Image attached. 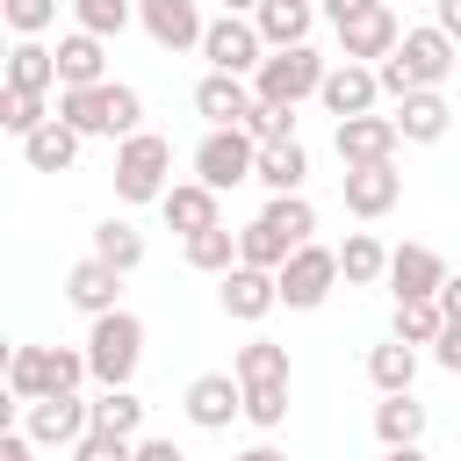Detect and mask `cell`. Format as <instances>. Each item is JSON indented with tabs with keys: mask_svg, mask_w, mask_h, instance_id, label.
Here are the masks:
<instances>
[{
	"mask_svg": "<svg viewBox=\"0 0 461 461\" xmlns=\"http://www.w3.org/2000/svg\"><path fill=\"white\" fill-rule=\"evenodd\" d=\"M58 122H72L79 137H137V122H144V101H137V86H122V79H101V86H58Z\"/></svg>",
	"mask_w": 461,
	"mask_h": 461,
	"instance_id": "1",
	"label": "cell"
},
{
	"mask_svg": "<svg viewBox=\"0 0 461 461\" xmlns=\"http://www.w3.org/2000/svg\"><path fill=\"white\" fill-rule=\"evenodd\" d=\"M137 360H144V317H137V310L94 317V331H86V367H94V382H101V389H130Z\"/></svg>",
	"mask_w": 461,
	"mask_h": 461,
	"instance_id": "2",
	"label": "cell"
},
{
	"mask_svg": "<svg viewBox=\"0 0 461 461\" xmlns=\"http://www.w3.org/2000/svg\"><path fill=\"white\" fill-rule=\"evenodd\" d=\"M173 173V144L158 130H137L115 144V202H166V180Z\"/></svg>",
	"mask_w": 461,
	"mask_h": 461,
	"instance_id": "3",
	"label": "cell"
},
{
	"mask_svg": "<svg viewBox=\"0 0 461 461\" xmlns=\"http://www.w3.org/2000/svg\"><path fill=\"white\" fill-rule=\"evenodd\" d=\"M324 72H331V65H324L310 43H295V50H267V65L252 72V94L274 101V108H295V101L324 94Z\"/></svg>",
	"mask_w": 461,
	"mask_h": 461,
	"instance_id": "4",
	"label": "cell"
},
{
	"mask_svg": "<svg viewBox=\"0 0 461 461\" xmlns=\"http://www.w3.org/2000/svg\"><path fill=\"white\" fill-rule=\"evenodd\" d=\"M194 180L202 187H245V180H259V144L245 137V130H209L202 144H194Z\"/></svg>",
	"mask_w": 461,
	"mask_h": 461,
	"instance_id": "5",
	"label": "cell"
},
{
	"mask_svg": "<svg viewBox=\"0 0 461 461\" xmlns=\"http://www.w3.org/2000/svg\"><path fill=\"white\" fill-rule=\"evenodd\" d=\"M202 58L209 72H230V79H252L267 65V36L252 29V14H216L209 36H202Z\"/></svg>",
	"mask_w": 461,
	"mask_h": 461,
	"instance_id": "6",
	"label": "cell"
},
{
	"mask_svg": "<svg viewBox=\"0 0 461 461\" xmlns=\"http://www.w3.org/2000/svg\"><path fill=\"white\" fill-rule=\"evenodd\" d=\"M274 281H281V303H288V310H317L346 274H339V252L310 238V245H295V252H288V267H281Z\"/></svg>",
	"mask_w": 461,
	"mask_h": 461,
	"instance_id": "7",
	"label": "cell"
},
{
	"mask_svg": "<svg viewBox=\"0 0 461 461\" xmlns=\"http://www.w3.org/2000/svg\"><path fill=\"white\" fill-rule=\"evenodd\" d=\"M396 72H403V86L418 94V86H447V72H454V36L439 29V22H425V29H403V43H396V58H389Z\"/></svg>",
	"mask_w": 461,
	"mask_h": 461,
	"instance_id": "8",
	"label": "cell"
},
{
	"mask_svg": "<svg viewBox=\"0 0 461 461\" xmlns=\"http://www.w3.org/2000/svg\"><path fill=\"white\" fill-rule=\"evenodd\" d=\"M22 432L36 439V447H79L86 432H94V403H79V396H43V403H22Z\"/></svg>",
	"mask_w": 461,
	"mask_h": 461,
	"instance_id": "9",
	"label": "cell"
},
{
	"mask_svg": "<svg viewBox=\"0 0 461 461\" xmlns=\"http://www.w3.org/2000/svg\"><path fill=\"white\" fill-rule=\"evenodd\" d=\"M137 22H144V36L158 43V50H202V36H209V22H202V0H137Z\"/></svg>",
	"mask_w": 461,
	"mask_h": 461,
	"instance_id": "10",
	"label": "cell"
},
{
	"mask_svg": "<svg viewBox=\"0 0 461 461\" xmlns=\"http://www.w3.org/2000/svg\"><path fill=\"white\" fill-rule=\"evenodd\" d=\"M180 411H187L194 432H223L230 418H245V382L238 375H194L187 396H180Z\"/></svg>",
	"mask_w": 461,
	"mask_h": 461,
	"instance_id": "11",
	"label": "cell"
},
{
	"mask_svg": "<svg viewBox=\"0 0 461 461\" xmlns=\"http://www.w3.org/2000/svg\"><path fill=\"white\" fill-rule=\"evenodd\" d=\"M252 108H259L252 79H230V72H202V79H194V115H202L209 130H245Z\"/></svg>",
	"mask_w": 461,
	"mask_h": 461,
	"instance_id": "12",
	"label": "cell"
},
{
	"mask_svg": "<svg viewBox=\"0 0 461 461\" xmlns=\"http://www.w3.org/2000/svg\"><path fill=\"white\" fill-rule=\"evenodd\" d=\"M447 288V259L432 245H396L389 252V295L396 303H439Z\"/></svg>",
	"mask_w": 461,
	"mask_h": 461,
	"instance_id": "13",
	"label": "cell"
},
{
	"mask_svg": "<svg viewBox=\"0 0 461 461\" xmlns=\"http://www.w3.org/2000/svg\"><path fill=\"white\" fill-rule=\"evenodd\" d=\"M324 115H339V122H353V115H375V101H382V79H375V65H353V58H339L331 72H324Z\"/></svg>",
	"mask_w": 461,
	"mask_h": 461,
	"instance_id": "14",
	"label": "cell"
},
{
	"mask_svg": "<svg viewBox=\"0 0 461 461\" xmlns=\"http://www.w3.org/2000/svg\"><path fill=\"white\" fill-rule=\"evenodd\" d=\"M331 144H339V166H389L403 130H396V115H353V122H339Z\"/></svg>",
	"mask_w": 461,
	"mask_h": 461,
	"instance_id": "15",
	"label": "cell"
},
{
	"mask_svg": "<svg viewBox=\"0 0 461 461\" xmlns=\"http://www.w3.org/2000/svg\"><path fill=\"white\" fill-rule=\"evenodd\" d=\"M396 43H403V22L389 7H367L339 29V58H353V65H382V58H396Z\"/></svg>",
	"mask_w": 461,
	"mask_h": 461,
	"instance_id": "16",
	"label": "cell"
},
{
	"mask_svg": "<svg viewBox=\"0 0 461 461\" xmlns=\"http://www.w3.org/2000/svg\"><path fill=\"white\" fill-rule=\"evenodd\" d=\"M216 295H223V317H238V324H259L267 310H281V281L267 267H230Z\"/></svg>",
	"mask_w": 461,
	"mask_h": 461,
	"instance_id": "17",
	"label": "cell"
},
{
	"mask_svg": "<svg viewBox=\"0 0 461 461\" xmlns=\"http://www.w3.org/2000/svg\"><path fill=\"white\" fill-rule=\"evenodd\" d=\"M396 202H403V173H396V158H389V166H346V209H353V216L375 223V216H389Z\"/></svg>",
	"mask_w": 461,
	"mask_h": 461,
	"instance_id": "18",
	"label": "cell"
},
{
	"mask_svg": "<svg viewBox=\"0 0 461 461\" xmlns=\"http://www.w3.org/2000/svg\"><path fill=\"white\" fill-rule=\"evenodd\" d=\"M115 295H122V274H115L108 259H94V252H86V259L65 274V303H72V310H86V317H108V310H122Z\"/></svg>",
	"mask_w": 461,
	"mask_h": 461,
	"instance_id": "19",
	"label": "cell"
},
{
	"mask_svg": "<svg viewBox=\"0 0 461 461\" xmlns=\"http://www.w3.org/2000/svg\"><path fill=\"white\" fill-rule=\"evenodd\" d=\"M158 216H166L180 238H194V230H216V223H223L216 187H202V180H173V187H166V202H158Z\"/></svg>",
	"mask_w": 461,
	"mask_h": 461,
	"instance_id": "20",
	"label": "cell"
},
{
	"mask_svg": "<svg viewBox=\"0 0 461 461\" xmlns=\"http://www.w3.org/2000/svg\"><path fill=\"white\" fill-rule=\"evenodd\" d=\"M447 122H454V108H447L439 86H418V94L396 101V130H403V144H439Z\"/></svg>",
	"mask_w": 461,
	"mask_h": 461,
	"instance_id": "21",
	"label": "cell"
},
{
	"mask_svg": "<svg viewBox=\"0 0 461 461\" xmlns=\"http://www.w3.org/2000/svg\"><path fill=\"white\" fill-rule=\"evenodd\" d=\"M310 22H317V0H267V7L252 14V29L267 36V50H295V43H310Z\"/></svg>",
	"mask_w": 461,
	"mask_h": 461,
	"instance_id": "22",
	"label": "cell"
},
{
	"mask_svg": "<svg viewBox=\"0 0 461 461\" xmlns=\"http://www.w3.org/2000/svg\"><path fill=\"white\" fill-rule=\"evenodd\" d=\"M303 180H310V151H303V137H288V144H259V187H267V194H303Z\"/></svg>",
	"mask_w": 461,
	"mask_h": 461,
	"instance_id": "23",
	"label": "cell"
},
{
	"mask_svg": "<svg viewBox=\"0 0 461 461\" xmlns=\"http://www.w3.org/2000/svg\"><path fill=\"white\" fill-rule=\"evenodd\" d=\"M339 274H346V288H375V281H389V245H382L375 230H346V245H339Z\"/></svg>",
	"mask_w": 461,
	"mask_h": 461,
	"instance_id": "24",
	"label": "cell"
},
{
	"mask_svg": "<svg viewBox=\"0 0 461 461\" xmlns=\"http://www.w3.org/2000/svg\"><path fill=\"white\" fill-rule=\"evenodd\" d=\"M22 158H29L36 173H72V158H79V130L50 115L36 137H22Z\"/></svg>",
	"mask_w": 461,
	"mask_h": 461,
	"instance_id": "25",
	"label": "cell"
},
{
	"mask_svg": "<svg viewBox=\"0 0 461 461\" xmlns=\"http://www.w3.org/2000/svg\"><path fill=\"white\" fill-rule=\"evenodd\" d=\"M375 439L382 447H418L425 439V403L403 389V396H382L375 403Z\"/></svg>",
	"mask_w": 461,
	"mask_h": 461,
	"instance_id": "26",
	"label": "cell"
},
{
	"mask_svg": "<svg viewBox=\"0 0 461 461\" xmlns=\"http://www.w3.org/2000/svg\"><path fill=\"white\" fill-rule=\"evenodd\" d=\"M367 382H375L382 396H403V389L418 382V346H403V339H382V346L367 353Z\"/></svg>",
	"mask_w": 461,
	"mask_h": 461,
	"instance_id": "27",
	"label": "cell"
},
{
	"mask_svg": "<svg viewBox=\"0 0 461 461\" xmlns=\"http://www.w3.org/2000/svg\"><path fill=\"white\" fill-rule=\"evenodd\" d=\"M7 396L14 403H43L50 396V346H14L7 353Z\"/></svg>",
	"mask_w": 461,
	"mask_h": 461,
	"instance_id": "28",
	"label": "cell"
},
{
	"mask_svg": "<svg viewBox=\"0 0 461 461\" xmlns=\"http://www.w3.org/2000/svg\"><path fill=\"white\" fill-rule=\"evenodd\" d=\"M58 86H101V36H58Z\"/></svg>",
	"mask_w": 461,
	"mask_h": 461,
	"instance_id": "29",
	"label": "cell"
},
{
	"mask_svg": "<svg viewBox=\"0 0 461 461\" xmlns=\"http://www.w3.org/2000/svg\"><path fill=\"white\" fill-rule=\"evenodd\" d=\"M7 86H29V94H50L58 86V50H43L36 36H22L7 50Z\"/></svg>",
	"mask_w": 461,
	"mask_h": 461,
	"instance_id": "30",
	"label": "cell"
},
{
	"mask_svg": "<svg viewBox=\"0 0 461 461\" xmlns=\"http://www.w3.org/2000/svg\"><path fill=\"white\" fill-rule=\"evenodd\" d=\"M94 259H108L115 274H137V267H144V230H137V223H122V216L94 223Z\"/></svg>",
	"mask_w": 461,
	"mask_h": 461,
	"instance_id": "31",
	"label": "cell"
},
{
	"mask_svg": "<svg viewBox=\"0 0 461 461\" xmlns=\"http://www.w3.org/2000/svg\"><path fill=\"white\" fill-rule=\"evenodd\" d=\"M94 432L144 439V396H137V389H101V396H94Z\"/></svg>",
	"mask_w": 461,
	"mask_h": 461,
	"instance_id": "32",
	"label": "cell"
},
{
	"mask_svg": "<svg viewBox=\"0 0 461 461\" xmlns=\"http://www.w3.org/2000/svg\"><path fill=\"white\" fill-rule=\"evenodd\" d=\"M288 252H295V245H288L267 216H252V223L238 230V267H267V274H281V267H288Z\"/></svg>",
	"mask_w": 461,
	"mask_h": 461,
	"instance_id": "33",
	"label": "cell"
},
{
	"mask_svg": "<svg viewBox=\"0 0 461 461\" xmlns=\"http://www.w3.org/2000/svg\"><path fill=\"white\" fill-rule=\"evenodd\" d=\"M230 375H238L245 389H259V382H288V346H274V339H245L238 360H230Z\"/></svg>",
	"mask_w": 461,
	"mask_h": 461,
	"instance_id": "34",
	"label": "cell"
},
{
	"mask_svg": "<svg viewBox=\"0 0 461 461\" xmlns=\"http://www.w3.org/2000/svg\"><path fill=\"white\" fill-rule=\"evenodd\" d=\"M187 267L223 281V274L238 267V230H230V223H216V230H194V238H187Z\"/></svg>",
	"mask_w": 461,
	"mask_h": 461,
	"instance_id": "35",
	"label": "cell"
},
{
	"mask_svg": "<svg viewBox=\"0 0 461 461\" xmlns=\"http://www.w3.org/2000/svg\"><path fill=\"white\" fill-rule=\"evenodd\" d=\"M43 122H50L43 94H29V86H7V94H0V130H7V137H36Z\"/></svg>",
	"mask_w": 461,
	"mask_h": 461,
	"instance_id": "36",
	"label": "cell"
},
{
	"mask_svg": "<svg viewBox=\"0 0 461 461\" xmlns=\"http://www.w3.org/2000/svg\"><path fill=\"white\" fill-rule=\"evenodd\" d=\"M288 245H310V230H317V209H310V194H274L267 209H259Z\"/></svg>",
	"mask_w": 461,
	"mask_h": 461,
	"instance_id": "37",
	"label": "cell"
},
{
	"mask_svg": "<svg viewBox=\"0 0 461 461\" xmlns=\"http://www.w3.org/2000/svg\"><path fill=\"white\" fill-rule=\"evenodd\" d=\"M439 331H447L439 303H396V339L403 346H439Z\"/></svg>",
	"mask_w": 461,
	"mask_h": 461,
	"instance_id": "38",
	"label": "cell"
},
{
	"mask_svg": "<svg viewBox=\"0 0 461 461\" xmlns=\"http://www.w3.org/2000/svg\"><path fill=\"white\" fill-rule=\"evenodd\" d=\"M72 14H79L86 36H122L137 22V0H72Z\"/></svg>",
	"mask_w": 461,
	"mask_h": 461,
	"instance_id": "39",
	"label": "cell"
},
{
	"mask_svg": "<svg viewBox=\"0 0 461 461\" xmlns=\"http://www.w3.org/2000/svg\"><path fill=\"white\" fill-rule=\"evenodd\" d=\"M245 137H252V144H288V137H295V108H274V101H259V108L245 115Z\"/></svg>",
	"mask_w": 461,
	"mask_h": 461,
	"instance_id": "40",
	"label": "cell"
},
{
	"mask_svg": "<svg viewBox=\"0 0 461 461\" xmlns=\"http://www.w3.org/2000/svg\"><path fill=\"white\" fill-rule=\"evenodd\" d=\"M245 418H252L259 432H274V425L288 418V382H259V389H245Z\"/></svg>",
	"mask_w": 461,
	"mask_h": 461,
	"instance_id": "41",
	"label": "cell"
},
{
	"mask_svg": "<svg viewBox=\"0 0 461 461\" xmlns=\"http://www.w3.org/2000/svg\"><path fill=\"white\" fill-rule=\"evenodd\" d=\"M0 14H7L14 36H43L58 22V0H0Z\"/></svg>",
	"mask_w": 461,
	"mask_h": 461,
	"instance_id": "42",
	"label": "cell"
},
{
	"mask_svg": "<svg viewBox=\"0 0 461 461\" xmlns=\"http://www.w3.org/2000/svg\"><path fill=\"white\" fill-rule=\"evenodd\" d=\"M72 461H137V439H115V432H86L72 447Z\"/></svg>",
	"mask_w": 461,
	"mask_h": 461,
	"instance_id": "43",
	"label": "cell"
},
{
	"mask_svg": "<svg viewBox=\"0 0 461 461\" xmlns=\"http://www.w3.org/2000/svg\"><path fill=\"white\" fill-rule=\"evenodd\" d=\"M432 360H439L447 375H461V317H447V331H439V346H432Z\"/></svg>",
	"mask_w": 461,
	"mask_h": 461,
	"instance_id": "44",
	"label": "cell"
},
{
	"mask_svg": "<svg viewBox=\"0 0 461 461\" xmlns=\"http://www.w3.org/2000/svg\"><path fill=\"white\" fill-rule=\"evenodd\" d=\"M137 461H187V454H180L173 439H158V432H144V439H137Z\"/></svg>",
	"mask_w": 461,
	"mask_h": 461,
	"instance_id": "45",
	"label": "cell"
},
{
	"mask_svg": "<svg viewBox=\"0 0 461 461\" xmlns=\"http://www.w3.org/2000/svg\"><path fill=\"white\" fill-rule=\"evenodd\" d=\"M367 7H382V0H324V14H331V29H346L353 14H367Z\"/></svg>",
	"mask_w": 461,
	"mask_h": 461,
	"instance_id": "46",
	"label": "cell"
},
{
	"mask_svg": "<svg viewBox=\"0 0 461 461\" xmlns=\"http://www.w3.org/2000/svg\"><path fill=\"white\" fill-rule=\"evenodd\" d=\"M0 461H36V439L29 432H0Z\"/></svg>",
	"mask_w": 461,
	"mask_h": 461,
	"instance_id": "47",
	"label": "cell"
},
{
	"mask_svg": "<svg viewBox=\"0 0 461 461\" xmlns=\"http://www.w3.org/2000/svg\"><path fill=\"white\" fill-rule=\"evenodd\" d=\"M432 22H439L454 43H461V0H432Z\"/></svg>",
	"mask_w": 461,
	"mask_h": 461,
	"instance_id": "48",
	"label": "cell"
},
{
	"mask_svg": "<svg viewBox=\"0 0 461 461\" xmlns=\"http://www.w3.org/2000/svg\"><path fill=\"white\" fill-rule=\"evenodd\" d=\"M439 310H447V317H461V274H447V288H439Z\"/></svg>",
	"mask_w": 461,
	"mask_h": 461,
	"instance_id": "49",
	"label": "cell"
},
{
	"mask_svg": "<svg viewBox=\"0 0 461 461\" xmlns=\"http://www.w3.org/2000/svg\"><path fill=\"white\" fill-rule=\"evenodd\" d=\"M230 461H288V454H281V447H267V439H259V447H245V454H230Z\"/></svg>",
	"mask_w": 461,
	"mask_h": 461,
	"instance_id": "50",
	"label": "cell"
},
{
	"mask_svg": "<svg viewBox=\"0 0 461 461\" xmlns=\"http://www.w3.org/2000/svg\"><path fill=\"white\" fill-rule=\"evenodd\" d=\"M382 461H425V447H382Z\"/></svg>",
	"mask_w": 461,
	"mask_h": 461,
	"instance_id": "51",
	"label": "cell"
},
{
	"mask_svg": "<svg viewBox=\"0 0 461 461\" xmlns=\"http://www.w3.org/2000/svg\"><path fill=\"white\" fill-rule=\"evenodd\" d=\"M267 0H223V14H259Z\"/></svg>",
	"mask_w": 461,
	"mask_h": 461,
	"instance_id": "52",
	"label": "cell"
}]
</instances>
